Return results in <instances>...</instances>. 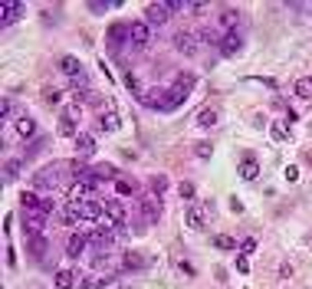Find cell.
Listing matches in <instances>:
<instances>
[{"mask_svg": "<svg viewBox=\"0 0 312 289\" xmlns=\"http://www.w3.org/2000/svg\"><path fill=\"white\" fill-rule=\"evenodd\" d=\"M194 89V76L191 72H181L178 79H174V86L164 92V112H171V109H178L181 102L187 99V92Z\"/></svg>", "mask_w": 312, "mask_h": 289, "instance_id": "1", "label": "cell"}, {"mask_svg": "<svg viewBox=\"0 0 312 289\" xmlns=\"http://www.w3.org/2000/svg\"><path fill=\"white\" fill-rule=\"evenodd\" d=\"M171 13H174V10L168 7V0H161V3H148V10H145V23L161 26V23H168V20H171Z\"/></svg>", "mask_w": 312, "mask_h": 289, "instance_id": "2", "label": "cell"}, {"mask_svg": "<svg viewBox=\"0 0 312 289\" xmlns=\"http://www.w3.org/2000/svg\"><path fill=\"white\" fill-rule=\"evenodd\" d=\"M72 207H76V214L82 220H95L102 211H109V204H105V201H76Z\"/></svg>", "mask_w": 312, "mask_h": 289, "instance_id": "3", "label": "cell"}, {"mask_svg": "<svg viewBox=\"0 0 312 289\" xmlns=\"http://www.w3.org/2000/svg\"><path fill=\"white\" fill-rule=\"evenodd\" d=\"M20 16H23V3H20V0H3V3H0V23L3 26L16 23Z\"/></svg>", "mask_w": 312, "mask_h": 289, "instance_id": "4", "label": "cell"}, {"mask_svg": "<svg viewBox=\"0 0 312 289\" xmlns=\"http://www.w3.org/2000/svg\"><path fill=\"white\" fill-rule=\"evenodd\" d=\"M174 46L181 49L184 56H197V49H201V39L194 36V33H187V30H181L178 36H174Z\"/></svg>", "mask_w": 312, "mask_h": 289, "instance_id": "5", "label": "cell"}, {"mask_svg": "<svg viewBox=\"0 0 312 289\" xmlns=\"http://www.w3.org/2000/svg\"><path fill=\"white\" fill-rule=\"evenodd\" d=\"M20 224H23V230L30 237H39V234H43V227H46V217H43L39 211H30V214H23V217H20Z\"/></svg>", "mask_w": 312, "mask_h": 289, "instance_id": "6", "label": "cell"}, {"mask_svg": "<svg viewBox=\"0 0 312 289\" xmlns=\"http://www.w3.org/2000/svg\"><path fill=\"white\" fill-rule=\"evenodd\" d=\"M141 214H145V217L155 224V220L161 217V194H155V191H151V194L141 197Z\"/></svg>", "mask_w": 312, "mask_h": 289, "instance_id": "7", "label": "cell"}, {"mask_svg": "<svg viewBox=\"0 0 312 289\" xmlns=\"http://www.w3.org/2000/svg\"><path fill=\"white\" fill-rule=\"evenodd\" d=\"M148 36H151V30H148V23H145V20H138V23H132L128 26V39H132L135 46H148Z\"/></svg>", "mask_w": 312, "mask_h": 289, "instance_id": "8", "label": "cell"}, {"mask_svg": "<svg viewBox=\"0 0 312 289\" xmlns=\"http://www.w3.org/2000/svg\"><path fill=\"white\" fill-rule=\"evenodd\" d=\"M240 46H243L240 33H237V30H227L224 39H220V53H224V56H234V53H240Z\"/></svg>", "mask_w": 312, "mask_h": 289, "instance_id": "9", "label": "cell"}, {"mask_svg": "<svg viewBox=\"0 0 312 289\" xmlns=\"http://www.w3.org/2000/svg\"><path fill=\"white\" fill-rule=\"evenodd\" d=\"M33 184H36V188H56V184H59V171H56V168H43V171H36L33 174Z\"/></svg>", "mask_w": 312, "mask_h": 289, "instance_id": "10", "label": "cell"}, {"mask_svg": "<svg viewBox=\"0 0 312 289\" xmlns=\"http://www.w3.org/2000/svg\"><path fill=\"white\" fill-rule=\"evenodd\" d=\"M237 171H240V178H243V181H257V178H260V161L247 155V158L240 161V168H237Z\"/></svg>", "mask_w": 312, "mask_h": 289, "instance_id": "11", "label": "cell"}, {"mask_svg": "<svg viewBox=\"0 0 312 289\" xmlns=\"http://www.w3.org/2000/svg\"><path fill=\"white\" fill-rule=\"evenodd\" d=\"M99 128H105V132H118L122 128V115H118L115 109H105L99 118Z\"/></svg>", "mask_w": 312, "mask_h": 289, "instance_id": "12", "label": "cell"}, {"mask_svg": "<svg viewBox=\"0 0 312 289\" xmlns=\"http://www.w3.org/2000/svg\"><path fill=\"white\" fill-rule=\"evenodd\" d=\"M184 220H187V227H191V230H204V227H207V217H204L201 207H187Z\"/></svg>", "mask_w": 312, "mask_h": 289, "instance_id": "13", "label": "cell"}, {"mask_svg": "<svg viewBox=\"0 0 312 289\" xmlns=\"http://www.w3.org/2000/svg\"><path fill=\"white\" fill-rule=\"evenodd\" d=\"M125 36H128V26H125V23H112V26H109V46H112V49L122 46Z\"/></svg>", "mask_w": 312, "mask_h": 289, "instance_id": "14", "label": "cell"}, {"mask_svg": "<svg viewBox=\"0 0 312 289\" xmlns=\"http://www.w3.org/2000/svg\"><path fill=\"white\" fill-rule=\"evenodd\" d=\"M59 69L66 72V76H69V79L82 76V66H79V59H76V56H62V59H59Z\"/></svg>", "mask_w": 312, "mask_h": 289, "instance_id": "15", "label": "cell"}, {"mask_svg": "<svg viewBox=\"0 0 312 289\" xmlns=\"http://www.w3.org/2000/svg\"><path fill=\"white\" fill-rule=\"evenodd\" d=\"M95 145H99V141H95V135H89V132H79L76 135V148L82 151V155H92Z\"/></svg>", "mask_w": 312, "mask_h": 289, "instance_id": "16", "label": "cell"}, {"mask_svg": "<svg viewBox=\"0 0 312 289\" xmlns=\"http://www.w3.org/2000/svg\"><path fill=\"white\" fill-rule=\"evenodd\" d=\"M16 135H20V138H33V135H36V122H33V118H16Z\"/></svg>", "mask_w": 312, "mask_h": 289, "instance_id": "17", "label": "cell"}, {"mask_svg": "<svg viewBox=\"0 0 312 289\" xmlns=\"http://www.w3.org/2000/svg\"><path fill=\"white\" fill-rule=\"evenodd\" d=\"M145 263H148V260L141 257V253H135V250H128V253L122 257V266H125V270H141Z\"/></svg>", "mask_w": 312, "mask_h": 289, "instance_id": "18", "label": "cell"}, {"mask_svg": "<svg viewBox=\"0 0 312 289\" xmlns=\"http://www.w3.org/2000/svg\"><path fill=\"white\" fill-rule=\"evenodd\" d=\"M56 132L66 135V138H76V118H72V115H62L59 125H56Z\"/></svg>", "mask_w": 312, "mask_h": 289, "instance_id": "19", "label": "cell"}, {"mask_svg": "<svg viewBox=\"0 0 312 289\" xmlns=\"http://www.w3.org/2000/svg\"><path fill=\"white\" fill-rule=\"evenodd\" d=\"M76 286V273L72 270H59L56 273V289H72Z\"/></svg>", "mask_w": 312, "mask_h": 289, "instance_id": "20", "label": "cell"}, {"mask_svg": "<svg viewBox=\"0 0 312 289\" xmlns=\"http://www.w3.org/2000/svg\"><path fill=\"white\" fill-rule=\"evenodd\" d=\"M89 243H92L95 250H105V247L112 243V234H109V230H95V234L89 237Z\"/></svg>", "mask_w": 312, "mask_h": 289, "instance_id": "21", "label": "cell"}, {"mask_svg": "<svg viewBox=\"0 0 312 289\" xmlns=\"http://www.w3.org/2000/svg\"><path fill=\"white\" fill-rule=\"evenodd\" d=\"M197 125H201V128L217 125V112H214V109H201V112H197Z\"/></svg>", "mask_w": 312, "mask_h": 289, "instance_id": "22", "label": "cell"}, {"mask_svg": "<svg viewBox=\"0 0 312 289\" xmlns=\"http://www.w3.org/2000/svg\"><path fill=\"white\" fill-rule=\"evenodd\" d=\"M82 247H86V237L72 234V237H69V243H66V253H69V257H79V253H82Z\"/></svg>", "mask_w": 312, "mask_h": 289, "instance_id": "23", "label": "cell"}, {"mask_svg": "<svg viewBox=\"0 0 312 289\" xmlns=\"http://www.w3.org/2000/svg\"><path fill=\"white\" fill-rule=\"evenodd\" d=\"M296 95H299V99H312V79L309 76L296 79Z\"/></svg>", "mask_w": 312, "mask_h": 289, "instance_id": "24", "label": "cell"}, {"mask_svg": "<svg viewBox=\"0 0 312 289\" xmlns=\"http://www.w3.org/2000/svg\"><path fill=\"white\" fill-rule=\"evenodd\" d=\"M214 247H217V250H237L240 243H237L234 237H227V234H217L214 237Z\"/></svg>", "mask_w": 312, "mask_h": 289, "instance_id": "25", "label": "cell"}, {"mask_svg": "<svg viewBox=\"0 0 312 289\" xmlns=\"http://www.w3.org/2000/svg\"><path fill=\"white\" fill-rule=\"evenodd\" d=\"M39 201H43V197H36L33 191H23V194H20V204H23L26 211H39Z\"/></svg>", "mask_w": 312, "mask_h": 289, "instance_id": "26", "label": "cell"}, {"mask_svg": "<svg viewBox=\"0 0 312 289\" xmlns=\"http://www.w3.org/2000/svg\"><path fill=\"white\" fill-rule=\"evenodd\" d=\"M115 191H118L122 197L135 194V181H132V178H115Z\"/></svg>", "mask_w": 312, "mask_h": 289, "instance_id": "27", "label": "cell"}, {"mask_svg": "<svg viewBox=\"0 0 312 289\" xmlns=\"http://www.w3.org/2000/svg\"><path fill=\"white\" fill-rule=\"evenodd\" d=\"M270 135H273L276 141H286L289 138V125L286 122H273V125H270Z\"/></svg>", "mask_w": 312, "mask_h": 289, "instance_id": "28", "label": "cell"}, {"mask_svg": "<svg viewBox=\"0 0 312 289\" xmlns=\"http://www.w3.org/2000/svg\"><path fill=\"white\" fill-rule=\"evenodd\" d=\"M69 89H76L79 95H89V76H76V79H69Z\"/></svg>", "mask_w": 312, "mask_h": 289, "instance_id": "29", "label": "cell"}, {"mask_svg": "<svg viewBox=\"0 0 312 289\" xmlns=\"http://www.w3.org/2000/svg\"><path fill=\"white\" fill-rule=\"evenodd\" d=\"M109 217H112V224H125V207L122 204H109Z\"/></svg>", "mask_w": 312, "mask_h": 289, "instance_id": "30", "label": "cell"}, {"mask_svg": "<svg viewBox=\"0 0 312 289\" xmlns=\"http://www.w3.org/2000/svg\"><path fill=\"white\" fill-rule=\"evenodd\" d=\"M30 250H33V257H43V253H46V240H43V234L30 237Z\"/></svg>", "mask_w": 312, "mask_h": 289, "instance_id": "31", "label": "cell"}, {"mask_svg": "<svg viewBox=\"0 0 312 289\" xmlns=\"http://www.w3.org/2000/svg\"><path fill=\"white\" fill-rule=\"evenodd\" d=\"M220 23L224 26H237L240 23V13H237V10H224V13H220Z\"/></svg>", "mask_w": 312, "mask_h": 289, "instance_id": "32", "label": "cell"}, {"mask_svg": "<svg viewBox=\"0 0 312 289\" xmlns=\"http://www.w3.org/2000/svg\"><path fill=\"white\" fill-rule=\"evenodd\" d=\"M194 155L201 158V161H207V158L214 155V148H211V141H201V145H194Z\"/></svg>", "mask_w": 312, "mask_h": 289, "instance_id": "33", "label": "cell"}, {"mask_svg": "<svg viewBox=\"0 0 312 289\" xmlns=\"http://www.w3.org/2000/svg\"><path fill=\"white\" fill-rule=\"evenodd\" d=\"M201 39H204V43H217V46H220L224 33H220V30H204V33H201Z\"/></svg>", "mask_w": 312, "mask_h": 289, "instance_id": "34", "label": "cell"}, {"mask_svg": "<svg viewBox=\"0 0 312 289\" xmlns=\"http://www.w3.org/2000/svg\"><path fill=\"white\" fill-rule=\"evenodd\" d=\"M178 191H181V197H187V201H191V197H194V181H181V184H178Z\"/></svg>", "mask_w": 312, "mask_h": 289, "instance_id": "35", "label": "cell"}, {"mask_svg": "<svg viewBox=\"0 0 312 289\" xmlns=\"http://www.w3.org/2000/svg\"><path fill=\"white\" fill-rule=\"evenodd\" d=\"M151 184H155V194H164V191H168V178H164V174H155V181H151Z\"/></svg>", "mask_w": 312, "mask_h": 289, "instance_id": "36", "label": "cell"}, {"mask_svg": "<svg viewBox=\"0 0 312 289\" xmlns=\"http://www.w3.org/2000/svg\"><path fill=\"white\" fill-rule=\"evenodd\" d=\"M95 178H115V168H112V164H99V168H95Z\"/></svg>", "mask_w": 312, "mask_h": 289, "instance_id": "37", "label": "cell"}, {"mask_svg": "<svg viewBox=\"0 0 312 289\" xmlns=\"http://www.w3.org/2000/svg\"><path fill=\"white\" fill-rule=\"evenodd\" d=\"M253 250H257V240H253V237H247V240L240 243V253H243V257H250Z\"/></svg>", "mask_w": 312, "mask_h": 289, "instance_id": "38", "label": "cell"}, {"mask_svg": "<svg viewBox=\"0 0 312 289\" xmlns=\"http://www.w3.org/2000/svg\"><path fill=\"white\" fill-rule=\"evenodd\" d=\"M125 86L132 89V92H138V76H135V72H125Z\"/></svg>", "mask_w": 312, "mask_h": 289, "instance_id": "39", "label": "cell"}, {"mask_svg": "<svg viewBox=\"0 0 312 289\" xmlns=\"http://www.w3.org/2000/svg\"><path fill=\"white\" fill-rule=\"evenodd\" d=\"M286 181H289V184H296V181H299V168H296V164H289V168H286Z\"/></svg>", "mask_w": 312, "mask_h": 289, "instance_id": "40", "label": "cell"}, {"mask_svg": "<svg viewBox=\"0 0 312 289\" xmlns=\"http://www.w3.org/2000/svg\"><path fill=\"white\" fill-rule=\"evenodd\" d=\"M237 270H240V273H250V257H237Z\"/></svg>", "mask_w": 312, "mask_h": 289, "instance_id": "41", "label": "cell"}, {"mask_svg": "<svg viewBox=\"0 0 312 289\" xmlns=\"http://www.w3.org/2000/svg\"><path fill=\"white\" fill-rule=\"evenodd\" d=\"M0 115H3V118L13 115V99H3V105H0Z\"/></svg>", "mask_w": 312, "mask_h": 289, "instance_id": "42", "label": "cell"}, {"mask_svg": "<svg viewBox=\"0 0 312 289\" xmlns=\"http://www.w3.org/2000/svg\"><path fill=\"white\" fill-rule=\"evenodd\" d=\"M49 211H53V201H49V197H43V201H39V214H43V217H46Z\"/></svg>", "mask_w": 312, "mask_h": 289, "instance_id": "43", "label": "cell"}, {"mask_svg": "<svg viewBox=\"0 0 312 289\" xmlns=\"http://www.w3.org/2000/svg\"><path fill=\"white\" fill-rule=\"evenodd\" d=\"M306 161H309V164H312V151H309V155H306Z\"/></svg>", "mask_w": 312, "mask_h": 289, "instance_id": "44", "label": "cell"}]
</instances>
